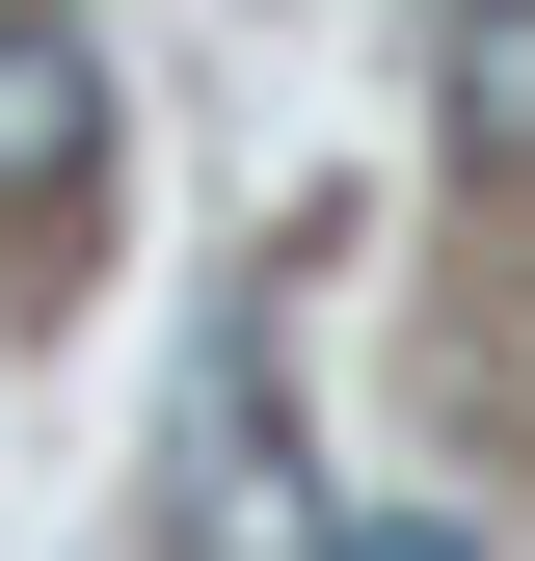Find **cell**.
<instances>
[{
  "mask_svg": "<svg viewBox=\"0 0 535 561\" xmlns=\"http://www.w3.org/2000/svg\"><path fill=\"white\" fill-rule=\"evenodd\" d=\"M107 215V27L0 0V241H81Z\"/></svg>",
  "mask_w": 535,
  "mask_h": 561,
  "instance_id": "1",
  "label": "cell"
},
{
  "mask_svg": "<svg viewBox=\"0 0 535 561\" xmlns=\"http://www.w3.org/2000/svg\"><path fill=\"white\" fill-rule=\"evenodd\" d=\"M429 107H455L482 187H535V0H455V27H429Z\"/></svg>",
  "mask_w": 535,
  "mask_h": 561,
  "instance_id": "3",
  "label": "cell"
},
{
  "mask_svg": "<svg viewBox=\"0 0 535 561\" xmlns=\"http://www.w3.org/2000/svg\"><path fill=\"white\" fill-rule=\"evenodd\" d=\"M321 561H482V535H455V508H349Z\"/></svg>",
  "mask_w": 535,
  "mask_h": 561,
  "instance_id": "4",
  "label": "cell"
},
{
  "mask_svg": "<svg viewBox=\"0 0 535 561\" xmlns=\"http://www.w3.org/2000/svg\"><path fill=\"white\" fill-rule=\"evenodd\" d=\"M187 561H321V508H295V401H268L241 347L187 375Z\"/></svg>",
  "mask_w": 535,
  "mask_h": 561,
  "instance_id": "2",
  "label": "cell"
}]
</instances>
